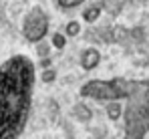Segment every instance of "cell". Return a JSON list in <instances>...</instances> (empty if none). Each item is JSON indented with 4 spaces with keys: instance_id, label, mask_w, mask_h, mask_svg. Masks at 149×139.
Instances as JSON below:
<instances>
[{
    "instance_id": "obj_1",
    "label": "cell",
    "mask_w": 149,
    "mask_h": 139,
    "mask_svg": "<svg viewBox=\"0 0 149 139\" xmlns=\"http://www.w3.org/2000/svg\"><path fill=\"white\" fill-rule=\"evenodd\" d=\"M34 89V63L10 57L0 67V139H16L26 127Z\"/></svg>"
},
{
    "instance_id": "obj_2",
    "label": "cell",
    "mask_w": 149,
    "mask_h": 139,
    "mask_svg": "<svg viewBox=\"0 0 149 139\" xmlns=\"http://www.w3.org/2000/svg\"><path fill=\"white\" fill-rule=\"evenodd\" d=\"M133 87V81H127V79H109V81H99V79H93V81H87L83 87H81V97H87V99H95V101H123L127 99V95L131 93Z\"/></svg>"
},
{
    "instance_id": "obj_3",
    "label": "cell",
    "mask_w": 149,
    "mask_h": 139,
    "mask_svg": "<svg viewBox=\"0 0 149 139\" xmlns=\"http://www.w3.org/2000/svg\"><path fill=\"white\" fill-rule=\"evenodd\" d=\"M49 24H50L49 14L40 6H34L32 10H28V14H26L24 20H22V36H24L28 43L36 45V43H40V41L47 38Z\"/></svg>"
},
{
    "instance_id": "obj_4",
    "label": "cell",
    "mask_w": 149,
    "mask_h": 139,
    "mask_svg": "<svg viewBox=\"0 0 149 139\" xmlns=\"http://www.w3.org/2000/svg\"><path fill=\"white\" fill-rule=\"evenodd\" d=\"M101 63V52L95 46H87L83 52H81V69L83 71H95Z\"/></svg>"
},
{
    "instance_id": "obj_5",
    "label": "cell",
    "mask_w": 149,
    "mask_h": 139,
    "mask_svg": "<svg viewBox=\"0 0 149 139\" xmlns=\"http://www.w3.org/2000/svg\"><path fill=\"white\" fill-rule=\"evenodd\" d=\"M125 2H127V0H99L97 4H99L101 10H105L107 14L115 16V14H119V12L123 10Z\"/></svg>"
},
{
    "instance_id": "obj_6",
    "label": "cell",
    "mask_w": 149,
    "mask_h": 139,
    "mask_svg": "<svg viewBox=\"0 0 149 139\" xmlns=\"http://www.w3.org/2000/svg\"><path fill=\"white\" fill-rule=\"evenodd\" d=\"M73 115H74V119H77L79 123H91L93 111H91L85 103H77V105H73Z\"/></svg>"
},
{
    "instance_id": "obj_7",
    "label": "cell",
    "mask_w": 149,
    "mask_h": 139,
    "mask_svg": "<svg viewBox=\"0 0 149 139\" xmlns=\"http://www.w3.org/2000/svg\"><path fill=\"white\" fill-rule=\"evenodd\" d=\"M105 111H107L109 121H119L123 117V105H121V101H107Z\"/></svg>"
},
{
    "instance_id": "obj_8",
    "label": "cell",
    "mask_w": 149,
    "mask_h": 139,
    "mask_svg": "<svg viewBox=\"0 0 149 139\" xmlns=\"http://www.w3.org/2000/svg\"><path fill=\"white\" fill-rule=\"evenodd\" d=\"M101 12H103V10L99 8V4L89 6V8H85V10H83V20H85V22H89V24L97 22V20H99V16H101Z\"/></svg>"
},
{
    "instance_id": "obj_9",
    "label": "cell",
    "mask_w": 149,
    "mask_h": 139,
    "mask_svg": "<svg viewBox=\"0 0 149 139\" xmlns=\"http://www.w3.org/2000/svg\"><path fill=\"white\" fill-rule=\"evenodd\" d=\"M81 30H83V26L79 20H69V22L65 24V34H67V38H74V36H79L81 34Z\"/></svg>"
},
{
    "instance_id": "obj_10",
    "label": "cell",
    "mask_w": 149,
    "mask_h": 139,
    "mask_svg": "<svg viewBox=\"0 0 149 139\" xmlns=\"http://www.w3.org/2000/svg\"><path fill=\"white\" fill-rule=\"evenodd\" d=\"M50 46L52 48H56V50H63L65 46H67V34L65 32H52V36H50Z\"/></svg>"
},
{
    "instance_id": "obj_11",
    "label": "cell",
    "mask_w": 149,
    "mask_h": 139,
    "mask_svg": "<svg viewBox=\"0 0 149 139\" xmlns=\"http://www.w3.org/2000/svg\"><path fill=\"white\" fill-rule=\"evenodd\" d=\"M83 2H87V0H56V6L61 8V10H73V8H79Z\"/></svg>"
},
{
    "instance_id": "obj_12",
    "label": "cell",
    "mask_w": 149,
    "mask_h": 139,
    "mask_svg": "<svg viewBox=\"0 0 149 139\" xmlns=\"http://www.w3.org/2000/svg\"><path fill=\"white\" fill-rule=\"evenodd\" d=\"M54 79H56V71L52 69V67H47V69L40 73V81L42 83H52Z\"/></svg>"
},
{
    "instance_id": "obj_13",
    "label": "cell",
    "mask_w": 149,
    "mask_h": 139,
    "mask_svg": "<svg viewBox=\"0 0 149 139\" xmlns=\"http://www.w3.org/2000/svg\"><path fill=\"white\" fill-rule=\"evenodd\" d=\"M36 52H38V57L40 59H45V57H50V43H36Z\"/></svg>"
},
{
    "instance_id": "obj_14",
    "label": "cell",
    "mask_w": 149,
    "mask_h": 139,
    "mask_svg": "<svg viewBox=\"0 0 149 139\" xmlns=\"http://www.w3.org/2000/svg\"><path fill=\"white\" fill-rule=\"evenodd\" d=\"M145 135H141V133H133V131H125L123 139H143Z\"/></svg>"
},
{
    "instance_id": "obj_15",
    "label": "cell",
    "mask_w": 149,
    "mask_h": 139,
    "mask_svg": "<svg viewBox=\"0 0 149 139\" xmlns=\"http://www.w3.org/2000/svg\"><path fill=\"white\" fill-rule=\"evenodd\" d=\"M40 65H42L45 69H47V67H50V57H45V59L40 61Z\"/></svg>"
},
{
    "instance_id": "obj_16",
    "label": "cell",
    "mask_w": 149,
    "mask_h": 139,
    "mask_svg": "<svg viewBox=\"0 0 149 139\" xmlns=\"http://www.w3.org/2000/svg\"><path fill=\"white\" fill-rule=\"evenodd\" d=\"M147 105H149V81H147Z\"/></svg>"
}]
</instances>
